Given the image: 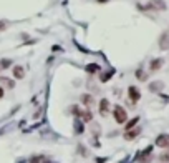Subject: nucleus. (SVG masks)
<instances>
[{
	"label": "nucleus",
	"mask_w": 169,
	"mask_h": 163,
	"mask_svg": "<svg viewBox=\"0 0 169 163\" xmlns=\"http://www.w3.org/2000/svg\"><path fill=\"white\" fill-rule=\"evenodd\" d=\"M108 113H110V100H108V98H101V102H100V115L106 116Z\"/></svg>",
	"instance_id": "obj_5"
},
{
	"label": "nucleus",
	"mask_w": 169,
	"mask_h": 163,
	"mask_svg": "<svg viewBox=\"0 0 169 163\" xmlns=\"http://www.w3.org/2000/svg\"><path fill=\"white\" fill-rule=\"evenodd\" d=\"M28 161L30 163H51V158L48 155H33Z\"/></svg>",
	"instance_id": "obj_6"
},
{
	"label": "nucleus",
	"mask_w": 169,
	"mask_h": 163,
	"mask_svg": "<svg viewBox=\"0 0 169 163\" xmlns=\"http://www.w3.org/2000/svg\"><path fill=\"white\" fill-rule=\"evenodd\" d=\"M144 9H149V10H166L167 5L164 0H151L149 3H147Z\"/></svg>",
	"instance_id": "obj_2"
},
{
	"label": "nucleus",
	"mask_w": 169,
	"mask_h": 163,
	"mask_svg": "<svg viewBox=\"0 0 169 163\" xmlns=\"http://www.w3.org/2000/svg\"><path fill=\"white\" fill-rule=\"evenodd\" d=\"M128 97H129V100H131L133 103H136V102L141 98V92L136 87H133V85H131V87L128 88Z\"/></svg>",
	"instance_id": "obj_4"
},
{
	"label": "nucleus",
	"mask_w": 169,
	"mask_h": 163,
	"mask_svg": "<svg viewBox=\"0 0 169 163\" xmlns=\"http://www.w3.org/2000/svg\"><path fill=\"white\" fill-rule=\"evenodd\" d=\"M0 83H3L7 88H13L15 87V82L12 78H7V77H0Z\"/></svg>",
	"instance_id": "obj_14"
},
{
	"label": "nucleus",
	"mask_w": 169,
	"mask_h": 163,
	"mask_svg": "<svg viewBox=\"0 0 169 163\" xmlns=\"http://www.w3.org/2000/svg\"><path fill=\"white\" fill-rule=\"evenodd\" d=\"M163 88H164L163 82H153V83H149V90L151 92H161Z\"/></svg>",
	"instance_id": "obj_13"
},
{
	"label": "nucleus",
	"mask_w": 169,
	"mask_h": 163,
	"mask_svg": "<svg viewBox=\"0 0 169 163\" xmlns=\"http://www.w3.org/2000/svg\"><path fill=\"white\" fill-rule=\"evenodd\" d=\"M163 63H164V60H163V58H154V60H151V63H149V70H151V72H157V70L163 67Z\"/></svg>",
	"instance_id": "obj_9"
},
{
	"label": "nucleus",
	"mask_w": 169,
	"mask_h": 163,
	"mask_svg": "<svg viewBox=\"0 0 169 163\" xmlns=\"http://www.w3.org/2000/svg\"><path fill=\"white\" fill-rule=\"evenodd\" d=\"M80 118H81L83 122H86V123L93 122V113H91V110H90V108L83 110V112H81V116H80Z\"/></svg>",
	"instance_id": "obj_12"
},
{
	"label": "nucleus",
	"mask_w": 169,
	"mask_h": 163,
	"mask_svg": "<svg viewBox=\"0 0 169 163\" xmlns=\"http://www.w3.org/2000/svg\"><path fill=\"white\" fill-rule=\"evenodd\" d=\"M7 27H8V23H7L5 20H0V32H2V30H5Z\"/></svg>",
	"instance_id": "obj_23"
},
{
	"label": "nucleus",
	"mask_w": 169,
	"mask_h": 163,
	"mask_svg": "<svg viewBox=\"0 0 169 163\" xmlns=\"http://www.w3.org/2000/svg\"><path fill=\"white\" fill-rule=\"evenodd\" d=\"M159 160L163 161V163H169V151H167V153H163V155H161Z\"/></svg>",
	"instance_id": "obj_22"
},
{
	"label": "nucleus",
	"mask_w": 169,
	"mask_h": 163,
	"mask_svg": "<svg viewBox=\"0 0 169 163\" xmlns=\"http://www.w3.org/2000/svg\"><path fill=\"white\" fill-rule=\"evenodd\" d=\"M75 132H76V133H83V125H81V122H76V123H75Z\"/></svg>",
	"instance_id": "obj_21"
},
{
	"label": "nucleus",
	"mask_w": 169,
	"mask_h": 163,
	"mask_svg": "<svg viewBox=\"0 0 169 163\" xmlns=\"http://www.w3.org/2000/svg\"><path fill=\"white\" fill-rule=\"evenodd\" d=\"M70 110H71V113H73V115H75V116H78V118H80V116H81V112H83V110H81V108H78V107H76V105H73V107L70 108Z\"/></svg>",
	"instance_id": "obj_19"
},
{
	"label": "nucleus",
	"mask_w": 169,
	"mask_h": 163,
	"mask_svg": "<svg viewBox=\"0 0 169 163\" xmlns=\"http://www.w3.org/2000/svg\"><path fill=\"white\" fill-rule=\"evenodd\" d=\"M3 95H5V90H3V87H0V98H3Z\"/></svg>",
	"instance_id": "obj_24"
},
{
	"label": "nucleus",
	"mask_w": 169,
	"mask_h": 163,
	"mask_svg": "<svg viewBox=\"0 0 169 163\" xmlns=\"http://www.w3.org/2000/svg\"><path fill=\"white\" fill-rule=\"evenodd\" d=\"M111 75H113V70H111V72H108V73H101V75H100V80L101 82H108V80L111 78Z\"/></svg>",
	"instance_id": "obj_20"
},
{
	"label": "nucleus",
	"mask_w": 169,
	"mask_h": 163,
	"mask_svg": "<svg viewBox=\"0 0 169 163\" xmlns=\"http://www.w3.org/2000/svg\"><path fill=\"white\" fill-rule=\"evenodd\" d=\"M98 2H108V0H98Z\"/></svg>",
	"instance_id": "obj_25"
},
{
	"label": "nucleus",
	"mask_w": 169,
	"mask_h": 163,
	"mask_svg": "<svg viewBox=\"0 0 169 163\" xmlns=\"http://www.w3.org/2000/svg\"><path fill=\"white\" fill-rule=\"evenodd\" d=\"M12 60H8V58H3L2 62H0V68H8V67H12Z\"/></svg>",
	"instance_id": "obj_18"
},
{
	"label": "nucleus",
	"mask_w": 169,
	"mask_h": 163,
	"mask_svg": "<svg viewBox=\"0 0 169 163\" xmlns=\"http://www.w3.org/2000/svg\"><path fill=\"white\" fill-rule=\"evenodd\" d=\"M0 70H2V68H0Z\"/></svg>",
	"instance_id": "obj_26"
},
{
	"label": "nucleus",
	"mask_w": 169,
	"mask_h": 163,
	"mask_svg": "<svg viewBox=\"0 0 169 163\" xmlns=\"http://www.w3.org/2000/svg\"><path fill=\"white\" fill-rule=\"evenodd\" d=\"M98 70H100V67H98L96 63H91V65H86V72H88V73H96Z\"/></svg>",
	"instance_id": "obj_17"
},
{
	"label": "nucleus",
	"mask_w": 169,
	"mask_h": 163,
	"mask_svg": "<svg viewBox=\"0 0 169 163\" xmlns=\"http://www.w3.org/2000/svg\"><path fill=\"white\" fill-rule=\"evenodd\" d=\"M113 116H114V122L118 123V125H123V123H126V120H128V112H126L121 105H114Z\"/></svg>",
	"instance_id": "obj_1"
},
{
	"label": "nucleus",
	"mask_w": 169,
	"mask_h": 163,
	"mask_svg": "<svg viewBox=\"0 0 169 163\" xmlns=\"http://www.w3.org/2000/svg\"><path fill=\"white\" fill-rule=\"evenodd\" d=\"M80 102H81V105H85L86 108H90L94 105V97L91 93H83L81 97H80Z\"/></svg>",
	"instance_id": "obj_3"
},
{
	"label": "nucleus",
	"mask_w": 169,
	"mask_h": 163,
	"mask_svg": "<svg viewBox=\"0 0 169 163\" xmlns=\"http://www.w3.org/2000/svg\"><path fill=\"white\" fill-rule=\"evenodd\" d=\"M139 133H141V128H139V127H134V128L128 130V132L124 133V138H126V140H134Z\"/></svg>",
	"instance_id": "obj_10"
},
{
	"label": "nucleus",
	"mask_w": 169,
	"mask_h": 163,
	"mask_svg": "<svg viewBox=\"0 0 169 163\" xmlns=\"http://www.w3.org/2000/svg\"><path fill=\"white\" fill-rule=\"evenodd\" d=\"M159 48L161 50H167L169 48V35L167 33H163L159 37Z\"/></svg>",
	"instance_id": "obj_11"
},
{
	"label": "nucleus",
	"mask_w": 169,
	"mask_h": 163,
	"mask_svg": "<svg viewBox=\"0 0 169 163\" xmlns=\"http://www.w3.org/2000/svg\"><path fill=\"white\" fill-rule=\"evenodd\" d=\"M136 78H138L139 82H146L147 80V75L143 72V70H136Z\"/></svg>",
	"instance_id": "obj_16"
},
{
	"label": "nucleus",
	"mask_w": 169,
	"mask_h": 163,
	"mask_svg": "<svg viewBox=\"0 0 169 163\" xmlns=\"http://www.w3.org/2000/svg\"><path fill=\"white\" fill-rule=\"evenodd\" d=\"M12 73H13V77H15L17 80L25 78V68H23L22 65H15V67H13V70H12Z\"/></svg>",
	"instance_id": "obj_8"
},
{
	"label": "nucleus",
	"mask_w": 169,
	"mask_h": 163,
	"mask_svg": "<svg viewBox=\"0 0 169 163\" xmlns=\"http://www.w3.org/2000/svg\"><path fill=\"white\" fill-rule=\"evenodd\" d=\"M138 122H139V116H134V118H133V120H129V122L124 125V130H126V132H128V130L134 128V127L138 125Z\"/></svg>",
	"instance_id": "obj_15"
},
{
	"label": "nucleus",
	"mask_w": 169,
	"mask_h": 163,
	"mask_svg": "<svg viewBox=\"0 0 169 163\" xmlns=\"http://www.w3.org/2000/svg\"><path fill=\"white\" fill-rule=\"evenodd\" d=\"M156 145L161 148H169V135L167 133H163L156 138Z\"/></svg>",
	"instance_id": "obj_7"
}]
</instances>
